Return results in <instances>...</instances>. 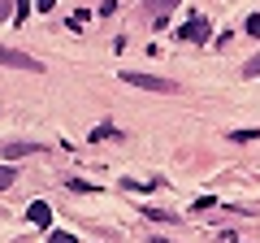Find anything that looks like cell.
Listing matches in <instances>:
<instances>
[{
  "label": "cell",
  "instance_id": "6da1fadb",
  "mask_svg": "<svg viewBox=\"0 0 260 243\" xmlns=\"http://www.w3.org/2000/svg\"><path fill=\"white\" fill-rule=\"evenodd\" d=\"M121 83L143 87V92H160V96H174V92H178V83H169V78H156V74H139V70H121Z\"/></svg>",
  "mask_w": 260,
  "mask_h": 243
},
{
  "label": "cell",
  "instance_id": "7a4b0ae2",
  "mask_svg": "<svg viewBox=\"0 0 260 243\" xmlns=\"http://www.w3.org/2000/svg\"><path fill=\"white\" fill-rule=\"evenodd\" d=\"M0 66H9V70H26V74H39V70H44L35 56L18 52V48H0Z\"/></svg>",
  "mask_w": 260,
  "mask_h": 243
},
{
  "label": "cell",
  "instance_id": "3957f363",
  "mask_svg": "<svg viewBox=\"0 0 260 243\" xmlns=\"http://www.w3.org/2000/svg\"><path fill=\"white\" fill-rule=\"evenodd\" d=\"M178 39H191V44H204V39H208V22H204V18H191V22H186L182 31H178Z\"/></svg>",
  "mask_w": 260,
  "mask_h": 243
},
{
  "label": "cell",
  "instance_id": "277c9868",
  "mask_svg": "<svg viewBox=\"0 0 260 243\" xmlns=\"http://www.w3.org/2000/svg\"><path fill=\"white\" fill-rule=\"evenodd\" d=\"M26 217H30L35 226H44V230H48V226H52V204H48V200H35V204L26 208Z\"/></svg>",
  "mask_w": 260,
  "mask_h": 243
},
{
  "label": "cell",
  "instance_id": "5b68a950",
  "mask_svg": "<svg viewBox=\"0 0 260 243\" xmlns=\"http://www.w3.org/2000/svg\"><path fill=\"white\" fill-rule=\"evenodd\" d=\"M44 143H26V139H18V143H0V152H5V161H13V157H30V152H39Z\"/></svg>",
  "mask_w": 260,
  "mask_h": 243
},
{
  "label": "cell",
  "instance_id": "8992f818",
  "mask_svg": "<svg viewBox=\"0 0 260 243\" xmlns=\"http://www.w3.org/2000/svg\"><path fill=\"white\" fill-rule=\"evenodd\" d=\"M100 139H121V131L113 126V122H104V126H95V131H91V143H100Z\"/></svg>",
  "mask_w": 260,
  "mask_h": 243
},
{
  "label": "cell",
  "instance_id": "52a82bcc",
  "mask_svg": "<svg viewBox=\"0 0 260 243\" xmlns=\"http://www.w3.org/2000/svg\"><path fill=\"white\" fill-rule=\"evenodd\" d=\"M143 5H148V9L156 13V18H165V13L174 9V5H182V0H143Z\"/></svg>",
  "mask_w": 260,
  "mask_h": 243
},
{
  "label": "cell",
  "instance_id": "ba28073f",
  "mask_svg": "<svg viewBox=\"0 0 260 243\" xmlns=\"http://www.w3.org/2000/svg\"><path fill=\"white\" fill-rule=\"evenodd\" d=\"M30 9H35L30 0H18V5H13V26H22V22L30 18Z\"/></svg>",
  "mask_w": 260,
  "mask_h": 243
},
{
  "label": "cell",
  "instance_id": "9c48e42d",
  "mask_svg": "<svg viewBox=\"0 0 260 243\" xmlns=\"http://www.w3.org/2000/svg\"><path fill=\"white\" fill-rule=\"evenodd\" d=\"M13 178H18L13 161H9V165H0V191H9V187H13Z\"/></svg>",
  "mask_w": 260,
  "mask_h": 243
},
{
  "label": "cell",
  "instance_id": "30bf717a",
  "mask_svg": "<svg viewBox=\"0 0 260 243\" xmlns=\"http://www.w3.org/2000/svg\"><path fill=\"white\" fill-rule=\"evenodd\" d=\"M256 135H260V131L251 126V131H230V139H234V143H256Z\"/></svg>",
  "mask_w": 260,
  "mask_h": 243
},
{
  "label": "cell",
  "instance_id": "8fae6325",
  "mask_svg": "<svg viewBox=\"0 0 260 243\" xmlns=\"http://www.w3.org/2000/svg\"><path fill=\"white\" fill-rule=\"evenodd\" d=\"M148 222H178V217L165 213V208H148Z\"/></svg>",
  "mask_w": 260,
  "mask_h": 243
},
{
  "label": "cell",
  "instance_id": "7c38bea8",
  "mask_svg": "<svg viewBox=\"0 0 260 243\" xmlns=\"http://www.w3.org/2000/svg\"><path fill=\"white\" fill-rule=\"evenodd\" d=\"M243 74H247V78H256V74H260V52H256V56L247 61V70H243Z\"/></svg>",
  "mask_w": 260,
  "mask_h": 243
},
{
  "label": "cell",
  "instance_id": "4fadbf2b",
  "mask_svg": "<svg viewBox=\"0 0 260 243\" xmlns=\"http://www.w3.org/2000/svg\"><path fill=\"white\" fill-rule=\"evenodd\" d=\"M247 35L260 39V13H251V18H247Z\"/></svg>",
  "mask_w": 260,
  "mask_h": 243
},
{
  "label": "cell",
  "instance_id": "5bb4252c",
  "mask_svg": "<svg viewBox=\"0 0 260 243\" xmlns=\"http://www.w3.org/2000/svg\"><path fill=\"white\" fill-rule=\"evenodd\" d=\"M48 243H78V239H74V234H65V230H56V234H52Z\"/></svg>",
  "mask_w": 260,
  "mask_h": 243
},
{
  "label": "cell",
  "instance_id": "9a60e30c",
  "mask_svg": "<svg viewBox=\"0 0 260 243\" xmlns=\"http://www.w3.org/2000/svg\"><path fill=\"white\" fill-rule=\"evenodd\" d=\"M52 5H56V0H35V9H39V13H48Z\"/></svg>",
  "mask_w": 260,
  "mask_h": 243
},
{
  "label": "cell",
  "instance_id": "2e32d148",
  "mask_svg": "<svg viewBox=\"0 0 260 243\" xmlns=\"http://www.w3.org/2000/svg\"><path fill=\"white\" fill-rule=\"evenodd\" d=\"M0 22H9V0H0Z\"/></svg>",
  "mask_w": 260,
  "mask_h": 243
}]
</instances>
